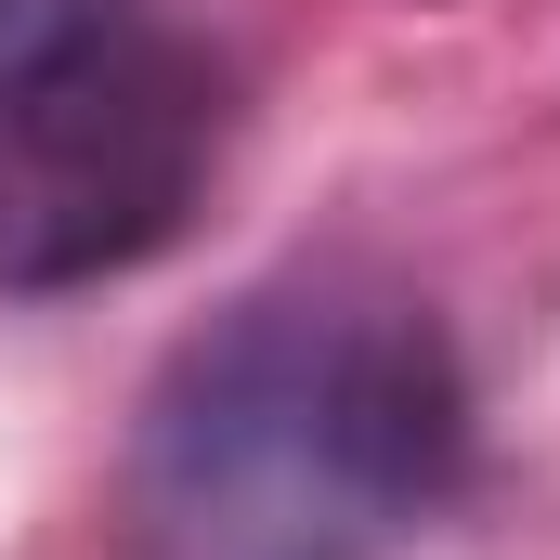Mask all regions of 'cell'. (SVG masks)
<instances>
[{
    "instance_id": "obj_1",
    "label": "cell",
    "mask_w": 560,
    "mask_h": 560,
    "mask_svg": "<svg viewBox=\"0 0 560 560\" xmlns=\"http://www.w3.org/2000/svg\"><path fill=\"white\" fill-rule=\"evenodd\" d=\"M469 469V378L405 287L287 275L143 392L131 560H405Z\"/></svg>"
},
{
    "instance_id": "obj_2",
    "label": "cell",
    "mask_w": 560,
    "mask_h": 560,
    "mask_svg": "<svg viewBox=\"0 0 560 560\" xmlns=\"http://www.w3.org/2000/svg\"><path fill=\"white\" fill-rule=\"evenodd\" d=\"M222 170V66L183 39L105 26L0 79V287H105L156 261Z\"/></svg>"
},
{
    "instance_id": "obj_3",
    "label": "cell",
    "mask_w": 560,
    "mask_h": 560,
    "mask_svg": "<svg viewBox=\"0 0 560 560\" xmlns=\"http://www.w3.org/2000/svg\"><path fill=\"white\" fill-rule=\"evenodd\" d=\"M105 26H118V0H0V79H26V66H52Z\"/></svg>"
}]
</instances>
